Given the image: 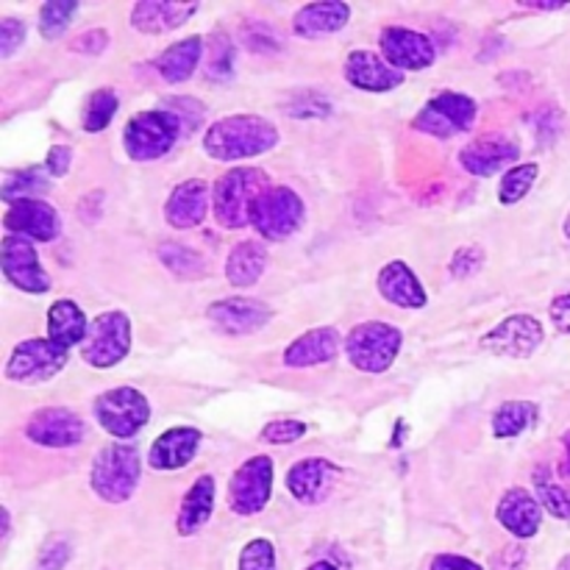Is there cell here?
<instances>
[{
	"mask_svg": "<svg viewBox=\"0 0 570 570\" xmlns=\"http://www.w3.org/2000/svg\"><path fill=\"white\" fill-rule=\"evenodd\" d=\"M278 128L259 115H228L204 134V154L215 161L254 159L276 148Z\"/></svg>",
	"mask_w": 570,
	"mask_h": 570,
	"instance_id": "obj_1",
	"label": "cell"
},
{
	"mask_svg": "<svg viewBox=\"0 0 570 570\" xmlns=\"http://www.w3.org/2000/svg\"><path fill=\"white\" fill-rule=\"evenodd\" d=\"M265 189H271V176L259 167H234V170H228L226 176L217 178L215 195H212L215 220L223 228L250 226L254 200Z\"/></svg>",
	"mask_w": 570,
	"mask_h": 570,
	"instance_id": "obj_2",
	"label": "cell"
},
{
	"mask_svg": "<svg viewBox=\"0 0 570 570\" xmlns=\"http://www.w3.org/2000/svg\"><path fill=\"white\" fill-rule=\"evenodd\" d=\"M139 476H142V465H139L137 445H109L95 456L89 484L100 501L122 504L134 495Z\"/></svg>",
	"mask_w": 570,
	"mask_h": 570,
	"instance_id": "obj_3",
	"label": "cell"
},
{
	"mask_svg": "<svg viewBox=\"0 0 570 570\" xmlns=\"http://www.w3.org/2000/svg\"><path fill=\"white\" fill-rule=\"evenodd\" d=\"M401 345H404L401 328L384 321H367L351 328V334L345 337V354L356 371L379 376V373L393 367V362L401 354Z\"/></svg>",
	"mask_w": 570,
	"mask_h": 570,
	"instance_id": "obj_4",
	"label": "cell"
},
{
	"mask_svg": "<svg viewBox=\"0 0 570 570\" xmlns=\"http://www.w3.org/2000/svg\"><path fill=\"white\" fill-rule=\"evenodd\" d=\"M184 128L167 109H148L131 117L122 131V145L134 161H156L173 150Z\"/></svg>",
	"mask_w": 570,
	"mask_h": 570,
	"instance_id": "obj_5",
	"label": "cell"
},
{
	"mask_svg": "<svg viewBox=\"0 0 570 570\" xmlns=\"http://www.w3.org/2000/svg\"><path fill=\"white\" fill-rule=\"evenodd\" d=\"M306 206L301 195L289 187H271L254 200L250 209V226L256 234L271 243L289 239L301 226H304Z\"/></svg>",
	"mask_w": 570,
	"mask_h": 570,
	"instance_id": "obj_6",
	"label": "cell"
},
{
	"mask_svg": "<svg viewBox=\"0 0 570 570\" xmlns=\"http://www.w3.org/2000/svg\"><path fill=\"white\" fill-rule=\"evenodd\" d=\"M479 106L471 95L454 92V89H445V92L434 95L429 104H423V109L417 111L412 126L417 131L429 134V137L438 139H451L468 134L476 126Z\"/></svg>",
	"mask_w": 570,
	"mask_h": 570,
	"instance_id": "obj_7",
	"label": "cell"
},
{
	"mask_svg": "<svg viewBox=\"0 0 570 570\" xmlns=\"http://www.w3.org/2000/svg\"><path fill=\"white\" fill-rule=\"evenodd\" d=\"M131 351V321L126 312H100L89 323V334L81 345V356L87 365L106 371L120 365Z\"/></svg>",
	"mask_w": 570,
	"mask_h": 570,
	"instance_id": "obj_8",
	"label": "cell"
},
{
	"mask_svg": "<svg viewBox=\"0 0 570 570\" xmlns=\"http://www.w3.org/2000/svg\"><path fill=\"white\" fill-rule=\"evenodd\" d=\"M95 421L106 434L128 440L142 432L150 421V404L139 390L115 387L95 399Z\"/></svg>",
	"mask_w": 570,
	"mask_h": 570,
	"instance_id": "obj_9",
	"label": "cell"
},
{
	"mask_svg": "<svg viewBox=\"0 0 570 570\" xmlns=\"http://www.w3.org/2000/svg\"><path fill=\"white\" fill-rule=\"evenodd\" d=\"M70 360V351L56 345L53 340H22L11 351L9 362L3 367V376L14 384H42L50 382Z\"/></svg>",
	"mask_w": 570,
	"mask_h": 570,
	"instance_id": "obj_10",
	"label": "cell"
},
{
	"mask_svg": "<svg viewBox=\"0 0 570 570\" xmlns=\"http://www.w3.org/2000/svg\"><path fill=\"white\" fill-rule=\"evenodd\" d=\"M273 495V460L259 454L250 456L245 465L237 468V473L228 482V507L237 515L250 518L259 515Z\"/></svg>",
	"mask_w": 570,
	"mask_h": 570,
	"instance_id": "obj_11",
	"label": "cell"
},
{
	"mask_svg": "<svg viewBox=\"0 0 570 570\" xmlns=\"http://www.w3.org/2000/svg\"><path fill=\"white\" fill-rule=\"evenodd\" d=\"M543 323L532 315H510L490 328L479 345L482 351H490L493 356H504V360H527L534 351L543 345Z\"/></svg>",
	"mask_w": 570,
	"mask_h": 570,
	"instance_id": "obj_12",
	"label": "cell"
},
{
	"mask_svg": "<svg viewBox=\"0 0 570 570\" xmlns=\"http://www.w3.org/2000/svg\"><path fill=\"white\" fill-rule=\"evenodd\" d=\"M0 267H3V276L22 293L42 295L50 289V276L42 267V262H39V254L31 245V239L6 234L3 248H0Z\"/></svg>",
	"mask_w": 570,
	"mask_h": 570,
	"instance_id": "obj_13",
	"label": "cell"
},
{
	"mask_svg": "<svg viewBox=\"0 0 570 570\" xmlns=\"http://www.w3.org/2000/svg\"><path fill=\"white\" fill-rule=\"evenodd\" d=\"M379 48L387 65H393L395 70H429L438 59V48H434L432 39L426 33L415 31V28L404 26H387L379 37Z\"/></svg>",
	"mask_w": 570,
	"mask_h": 570,
	"instance_id": "obj_14",
	"label": "cell"
},
{
	"mask_svg": "<svg viewBox=\"0 0 570 570\" xmlns=\"http://www.w3.org/2000/svg\"><path fill=\"white\" fill-rule=\"evenodd\" d=\"M83 432H87L83 421L67 406H45L26 423V438L45 449H72L81 443Z\"/></svg>",
	"mask_w": 570,
	"mask_h": 570,
	"instance_id": "obj_15",
	"label": "cell"
},
{
	"mask_svg": "<svg viewBox=\"0 0 570 570\" xmlns=\"http://www.w3.org/2000/svg\"><path fill=\"white\" fill-rule=\"evenodd\" d=\"M518 156H521V145H518V139L495 131V134H482V137L471 139V142L460 150V165L465 167L471 176L490 178L499 170H504L507 165H512Z\"/></svg>",
	"mask_w": 570,
	"mask_h": 570,
	"instance_id": "obj_16",
	"label": "cell"
},
{
	"mask_svg": "<svg viewBox=\"0 0 570 570\" xmlns=\"http://www.w3.org/2000/svg\"><path fill=\"white\" fill-rule=\"evenodd\" d=\"M212 326L228 337H248L271 323V306L256 298H223L206 309Z\"/></svg>",
	"mask_w": 570,
	"mask_h": 570,
	"instance_id": "obj_17",
	"label": "cell"
},
{
	"mask_svg": "<svg viewBox=\"0 0 570 570\" xmlns=\"http://www.w3.org/2000/svg\"><path fill=\"white\" fill-rule=\"evenodd\" d=\"M3 226L9 234L26 239H39V243H53L61 232L59 212L48 200H17L9 204L3 217Z\"/></svg>",
	"mask_w": 570,
	"mask_h": 570,
	"instance_id": "obj_18",
	"label": "cell"
},
{
	"mask_svg": "<svg viewBox=\"0 0 570 570\" xmlns=\"http://www.w3.org/2000/svg\"><path fill=\"white\" fill-rule=\"evenodd\" d=\"M337 476L340 468L334 462L323 460V456H309V460H301L289 468L287 490L301 504H321L332 493V484Z\"/></svg>",
	"mask_w": 570,
	"mask_h": 570,
	"instance_id": "obj_19",
	"label": "cell"
},
{
	"mask_svg": "<svg viewBox=\"0 0 570 570\" xmlns=\"http://www.w3.org/2000/svg\"><path fill=\"white\" fill-rule=\"evenodd\" d=\"M200 440H204V434L195 426L167 429L150 445L148 465L154 471H178V468H187L195 460V454H198Z\"/></svg>",
	"mask_w": 570,
	"mask_h": 570,
	"instance_id": "obj_20",
	"label": "cell"
},
{
	"mask_svg": "<svg viewBox=\"0 0 570 570\" xmlns=\"http://www.w3.org/2000/svg\"><path fill=\"white\" fill-rule=\"evenodd\" d=\"M343 70L351 87L365 89V92H390L404 83V72L379 59V53L373 50H351Z\"/></svg>",
	"mask_w": 570,
	"mask_h": 570,
	"instance_id": "obj_21",
	"label": "cell"
},
{
	"mask_svg": "<svg viewBox=\"0 0 570 570\" xmlns=\"http://www.w3.org/2000/svg\"><path fill=\"white\" fill-rule=\"evenodd\" d=\"M495 518H499L501 527L510 534H515L518 540H529L540 532V523H543V504H540L529 490L512 488L501 495L499 507H495Z\"/></svg>",
	"mask_w": 570,
	"mask_h": 570,
	"instance_id": "obj_22",
	"label": "cell"
},
{
	"mask_svg": "<svg viewBox=\"0 0 570 570\" xmlns=\"http://www.w3.org/2000/svg\"><path fill=\"white\" fill-rule=\"evenodd\" d=\"M376 287L379 295L393 306H399V309H423L429 304L426 289H423V284L417 282V276L406 262L395 259L384 265L376 278Z\"/></svg>",
	"mask_w": 570,
	"mask_h": 570,
	"instance_id": "obj_23",
	"label": "cell"
},
{
	"mask_svg": "<svg viewBox=\"0 0 570 570\" xmlns=\"http://www.w3.org/2000/svg\"><path fill=\"white\" fill-rule=\"evenodd\" d=\"M209 184L204 178H189L178 184L165 204V217L173 228H195L209 212Z\"/></svg>",
	"mask_w": 570,
	"mask_h": 570,
	"instance_id": "obj_24",
	"label": "cell"
},
{
	"mask_svg": "<svg viewBox=\"0 0 570 570\" xmlns=\"http://www.w3.org/2000/svg\"><path fill=\"white\" fill-rule=\"evenodd\" d=\"M198 3H173V0H142L131 9V26L137 31L159 37V33L176 31L193 14H198Z\"/></svg>",
	"mask_w": 570,
	"mask_h": 570,
	"instance_id": "obj_25",
	"label": "cell"
},
{
	"mask_svg": "<svg viewBox=\"0 0 570 570\" xmlns=\"http://www.w3.org/2000/svg\"><path fill=\"white\" fill-rule=\"evenodd\" d=\"M351 6L343 0H321V3H306L295 11L293 31L304 39L328 37L348 26Z\"/></svg>",
	"mask_w": 570,
	"mask_h": 570,
	"instance_id": "obj_26",
	"label": "cell"
},
{
	"mask_svg": "<svg viewBox=\"0 0 570 570\" xmlns=\"http://www.w3.org/2000/svg\"><path fill=\"white\" fill-rule=\"evenodd\" d=\"M340 351V332L332 326L312 328V332L301 334L295 343L287 345L284 351V365L287 367H315L326 365L337 356Z\"/></svg>",
	"mask_w": 570,
	"mask_h": 570,
	"instance_id": "obj_27",
	"label": "cell"
},
{
	"mask_svg": "<svg viewBox=\"0 0 570 570\" xmlns=\"http://www.w3.org/2000/svg\"><path fill=\"white\" fill-rule=\"evenodd\" d=\"M212 510H215V479L198 476L193 482V488L187 490V495H184L181 507H178V534L189 538V534L200 532L209 523Z\"/></svg>",
	"mask_w": 570,
	"mask_h": 570,
	"instance_id": "obj_28",
	"label": "cell"
},
{
	"mask_svg": "<svg viewBox=\"0 0 570 570\" xmlns=\"http://www.w3.org/2000/svg\"><path fill=\"white\" fill-rule=\"evenodd\" d=\"M89 323L92 321H87V315H83L76 301H53L48 309V340L70 351L72 345H83L89 334Z\"/></svg>",
	"mask_w": 570,
	"mask_h": 570,
	"instance_id": "obj_29",
	"label": "cell"
},
{
	"mask_svg": "<svg viewBox=\"0 0 570 570\" xmlns=\"http://www.w3.org/2000/svg\"><path fill=\"white\" fill-rule=\"evenodd\" d=\"M267 271V245L259 239H245L232 248L226 259V278L232 287H254Z\"/></svg>",
	"mask_w": 570,
	"mask_h": 570,
	"instance_id": "obj_30",
	"label": "cell"
},
{
	"mask_svg": "<svg viewBox=\"0 0 570 570\" xmlns=\"http://www.w3.org/2000/svg\"><path fill=\"white\" fill-rule=\"evenodd\" d=\"M204 48L206 42L200 37L181 39V42L161 50V56L156 59V70H159V76L165 78L167 83H184L187 78L195 76V70H198Z\"/></svg>",
	"mask_w": 570,
	"mask_h": 570,
	"instance_id": "obj_31",
	"label": "cell"
},
{
	"mask_svg": "<svg viewBox=\"0 0 570 570\" xmlns=\"http://www.w3.org/2000/svg\"><path fill=\"white\" fill-rule=\"evenodd\" d=\"M538 406L532 401H504L493 415V438L510 440L538 423Z\"/></svg>",
	"mask_w": 570,
	"mask_h": 570,
	"instance_id": "obj_32",
	"label": "cell"
},
{
	"mask_svg": "<svg viewBox=\"0 0 570 570\" xmlns=\"http://www.w3.org/2000/svg\"><path fill=\"white\" fill-rule=\"evenodd\" d=\"M117 109H120V98H117L115 89L109 87H100L95 89L92 95H89L87 106H83V131L89 134H100L106 131V128L111 126V120H115Z\"/></svg>",
	"mask_w": 570,
	"mask_h": 570,
	"instance_id": "obj_33",
	"label": "cell"
},
{
	"mask_svg": "<svg viewBox=\"0 0 570 570\" xmlns=\"http://www.w3.org/2000/svg\"><path fill=\"white\" fill-rule=\"evenodd\" d=\"M159 259L173 276L178 278H200L206 273V259L198 250L187 248V245L167 243L159 248Z\"/></svg>",
	"mask_w": 570,
	"mask_h": 570,
	"instance_id": "obj_34",
	"label": "cell"
},
{
	"mask_svg": "<svg viewBox=\"0 0 570 570\" xmlns=\"http://www.w3.org/2000/svg\"><path fill=\"white\" fill-rule=\"evenodd\" d=\"M534 490H538V499L546 512H551L560 521H570V495L551 479L549 465H540L534 471Z\"/></svg>",
	"mask_w": 570,
	"mask_h": 570,
	"instance_id": "obj_35",
	"label": "cell"
},
{
	"mask_svg": "<svg viewBox=\"0 0 570 570\" xmlns=\"http://www.w3.org/2000/svg\"><path fill=\"white\" fill-rule=\"evenodd\" d=\"M50 173L31 167L26 173H17L3 184V200L6 204H17V200H37V195H45L50 189Z\"/></svg>",
	"mask_w": 570,
	"mask_h": 570,
	"instance_id": "obj_36",
	"label": "cell"
},
{
	"mask_svg": "<svg viewBox=\"0 0 570 570\" xmlns=\"http://www.w3.org/2000/svg\"><path fill=\"white\" fill-rule=\"evenodd\" d=\"M540 167L534 161H527V165H515L504 173L499 184V200L504 206H515L518 200H523L529 195V189L538 181Z\"/></svg>",
	"mask_w": 570,
	"mask_h": 570,
	"instance_id": "obj_37",
	"label": "cell"
},
{
	"mask_svg": "<svg viewBox=\"0 0 570 570\" xmlns=\"http://www.w3.org/2000/svg\"><path fill=\"white\" fill-rule=\"evenodd\" d=\"M78 11L76 0H50L39 9V33L45 39H59L72 22V14Z\"/></svg>",
	"mask_w": 570,
	"mask_h": 570,
	"instance_id": "obj_38",
	"label": "cell"
},
{
	"mask_svg": "<svg viewBox=\"0 0 570 570\" xmlns=\"http://www.w3.org/2000/svg\"><path fill=\"white\" fill-rule=\"evenodd\" d=\"M239 570H276V549L271 540H250L239 554Z\"/></svg>",
	"mask_w": 570,
	"mask_h": 570,
	"instance_id": "obj_39",
	"label": "cell"
},
{
	"mask_svg": "<svg viewBox=\"0 0 570 570\" xmlns=\"http://www.w3.org/2000/svg\"><path fill=\"white\" fill-rule=\"evenodd\" d=\"M161 109H167L178 122H181L184 137H187V134H193L195 128L200 126V120H204V106L193 98H170L165 106H161Z\"/></svg>",
	"mask_w": 570,
	"mask_h": 570,
	"instance_id": "obj_40",
	"label": "cell"
},
{
	"mask_svg": "<svg viewBox=\"0 0 570 570\" xmlns=\"http://www.w3.org/2000/svg\"><path fill=\"white\" fill-rule=\"evenodd\" d=\"M215 45H212V61L209 76L212 78H228L234 70V45L226 33H215Z\"/></svg>",
	"mask_w": 570,
	"mask_h": 570,
	"instance_id": "obj_41",
	"label": "cell"
},
{
	"mask_svg": "<svg viewBox=\"0 0 570 570\" xmlns=\"http://www.w3.org/2000/svg\"><path fill=\"white\" fill-rule=\"evenodd\" d=\"M306 434V423L301 421H273L262 429V440L273 445H289Z\"/></svg>",
	"mask_w": 570,
	"mask_h": 570,
	"instance_id": "obj_42",
	"label": "cell"
},
{
	"mask_svg": "<svg viewBox=\"0 0 570 570\" xmlns=\"http://www.w3.org/2000/svg\"><path fill=\"white\" fill-rule=\"evenodd\" d=\"M22 42H26V22L14 20V17H3L0 20V56L9 59L14 50H20Z\"/></svg>",
	"mask_w": 570,
	"mask_h": 570,
	"instance_id": "obj_43",
	"label": "cell"
},
{
	"mask_svg": "<svg viewBox=\"0 0 570 570\" xmlns=\"http://www.w3.org/2000/svg\"><path fill=\"white\" fill-rule=\"evenodd\" d=\"M484 265V250L479 245H468V248H460L451 259V273L456 278H468L473 273H479V267Z\"/></svg>",
	"mask_w": 570,
	"mask_h": 570,
	"instance_id": "obj_44",
	"label": "cell"
},
{
	"mask_svg": "<svg viewBox=\"0 0 570 570\" xmlns=\"http://www.w3.org/2000/svg\"><path fill=\"white\" fill-rule=\"evenodd\" d=\"M70 562V543L61 538H50L39 554L37 570H61Z\"/></svg>",
	"mask_w": 570,
	"mask_h": 570,
	"instance_id": "obj_45",
	"label": "cell"
},
{
	"mask_svg": "<svg viewBox=\"0 0 570 570\" xmlns=\"http://www.w3.org/2000/svg\"><path fill=\"white\" fill-rule=\"evenodd\" d=\"M106 45H109V33L100 31V28H95V31H87V33H81V37L72 39L70 50H76V53L95 56V53H104Z\"/></svg>",
	"mask_w": 570,
	"mask_h": 570,
	"instance_id": "obj_46",
	"label": "cell"
},
{
	"mask_svg": "<svg viewBox=\"0 0 570 570\" xmlns=\"http://www.w3.org/2000/svg\"><path fill=\"white\" fill-rule=\"evenodd\" d=\"M70 165H72V150L67 148V145H53V148L48 150V156H45V167H48V173L53 178L67 176Z\"/></svg>",
	"mask_w": 570,
	"mask_h": 570,
	"instance_id": "obj_47",
	"label": "cell"
},
{
	"mask_svg": "<svg viewBox=\"0 0 570 570\" xmlns=\"http://www.w3.org/2000/svg\"><path fill=\"white\" fill-rule=\"evenodd\" d=\"M243 37H245V45H248L250 50H256V53H273V50H278V39L273 37V31L267 26H262L259 37H256V33L245 26Z\"/></svg>",
	"mask_w": 570,
	"mask_h": 570,
	"instance_id": "obj_48",
	"label": "cell"
},
{
	"mask_svg": "<svg viewBox=\"0 0 570 570\" xmlns=\"http://www.w3.org/2000/svg\"><path fill=\"white\" fill-rule=\"evenodd\" d=\"M549 317L551 323H554L557 332L570 337V295H560V298L551 301Z\"/></svg>",
	"mask_w": 570,
	"mask_h": 570,
	"instance_id": "obj_49",
	"label": "cell"
},
{
	"mask_svg": "<svg viewBox=\"0 0 570 570\" xmlns=\"http://www.w3.org/2000/svg\"><path fill=\"white\" fill-rule=\"evenodd\" d=\"M527 566V551L521 546H507L493 560V570H523Z\"/></svg>",
	"mask_w": 570,
	"mask_h": 570,
	"instance_id": "obj_50",
	"label": "cell"
},
{
	"mask_svg": "<svg viewBox=\"0 0 570 570\" xmlns=\"http://www.w3.org/2000/svg\"><path fill=\"white\" fill-rule=\"evenodd\" d=\"M432 570H484V568L479 566V562L468 560V557H460V554H440V557H434Z\"/></svg>",
	"mask_w": 570,
	"mask_h": 570,
	"instance_id": "obj_51",
	"label": "cell"
},
{
	"mask_svg": "<svg viewBox=\"0 0 570 570\" xmlns=\"http://www.w3.org/2000/svg\"><path fill=\"white\" fill-rule=\"evenodd\" d=\"M328 111H332L328 100H323L321 95H317V98L309 104V95H306V104L304 106H289L287 115H293V117H326Z\"/></svg>",
	"mask_w": 570,
	"mask_h": 570,
	"instance_id": "obj_52",
	"label": "cell"
},
{
	"mask_svg": "<svg viewBox=\"0 0 570 570\" xmlns=\"http://www.w3.org/2000/svg\"><path fill=\"white\" fill-rule=\"evenodd\" d=\"M562 449H566V460H562V468H560V473L566 479H570V429L566 434H562Z\"/></svg>",
	"mask_w": 570,
	"mask_h": 570,
	"instance_id": "obj_53",
	"label": "cell"
},
{
	"mask_svg": "<svg viewBox=\"0 0 570 570\" xmlns=\"http://www.w3.org/2000/svg\"><path fill=\"white\" fill-rule=\"evenodd\" d=\"M306 570H337L332 566V562H315V566H309Z\"/></svg>",
	"mask_w": 570,
	"mask_h": 570,
	"instance_id": "obj_54",
	"label": "cell"
},
{
	"mask_svg": "<svg viewBox=\"0 0 570 570\" xmlns=\"http://www.w3.org/2000/svg\"><path fill=\"white\" fill-rule=\"evenodd\" d=\"M557 570H570V554L566 557V560L560 562V568H557Z\"/></svg>",
	"mask_w": 570,
	"mask_h": 570,
	"instance_id": "obj_55",
	"label": "cell"
},
{
	"mask_svg": "<svg viewBox=\"0 0 570 570\" xmlns=\"http://www.w3.org/2000/svg\"><path fill=\"white\" fill-rule=\"evenodd\" d=\"M562 228H566V237L570 239V212H568V217H566V226H562Z\"/></svg>",
	"mask_w": 570,
	"mask_h": 570,
	"instance_id": "obj_56",
	"label": "cell"
}]
</instances>
